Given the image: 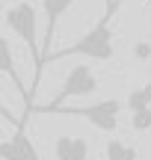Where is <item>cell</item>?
<instances>
[{"label":"cell","mask_w":151,"mask_h":160,"mask_svg":"<svg viewBox=\"0 0 151 160\" xmlns=\"http://www.w3.org/2000/svg\"><path fill=\"white\" fill-rule=\"evenodd\" d=\"M65 57H86V59H98V62H110L116 57V42H113V27H110V18H101L92 30H89L83 39L71 42L68 48H59V51H51L45 57L47 62H59Z\"/></svg>","instance_id":"6da1fadb"},{"label":"cell","mask_w":151,"mask_h":160,"mask_svg":"<svg viewBox=\"0 0 151 160\" xmlns=\"http://www.w3.org/2000/svg\"><path fill=\"white\" fill-rule=\"evenodd\" d=\"M3 21H6V27L27 45L30 57H33V92H36L39 89V80H41V71H45L41 68V45L36 42V6L27 3V0H21V3L9 6V9L3 12Z\"/></svg>","instance_id":"7a4b0ae2"},{"label":"cell","mask_w":151,"mask_h":160,"mask_svg":"<svg viewBox=\"0 0 151 160\" xmlns=\"http://www.w3.org/2000/svg\"><path fill=\"white\" fill-rule=\"evenodd\" d=\"M98 89V77H95V71L89 68L86 62H80V65H74V68L65 74L62 80V89L53 95V101L51 104H33V113H56L59 107H65V101L68 98H83V95H92V92Z\"/></svg>","instance_id":"3957f363"},{"label":"cell","mask_w":151,"mask_h":160,"mask_svg":"<svg viewBox=\"0 0 151 160\" xmlns=\"http://www.w3.org/2000/svg\"><path fill=\"white\" fill-rule=\"evenodd\" d=\"M56 113H59V116H80V119H86L92 128H98V131H104V133H113V131L119 128L122 101L107 98V101L89 104V107H59Z\"/></svg>","instance_id":"277c9868"},{"label":"cell","mask_w":151,"mask_h":160,"mask_svg":"<svg viewBox=\"0 0 151 160\" xmlns=\"http://www.w3.org/2000/svg\"><path fill=\"white\" fill-rule=\"evenodd\" d=\"M0 74L9 77V80H12V86H15V92L24 98V116H21V119L27 122L30 116H33V95H30V89L24 86L21 74H18L15 53H12V45H9V39H6V36H0Z\"/></svg>","instance_id":"5b68a950"},{"label":"cell","mask_w":151,"mask_h":160,"mask_svg":"<svg viewBox=\"0 0 151 160\" xmlns=\"http://www.w3.org/2000/svg\"><path fill=\"white\" fill-rule=\"evenodd\" d=\"M0 160H41L33 139L27 137V125H18L15 133L0 142Z\"/></svg>","instance_id":"8992f818"},{"label":"cell","mask_w":151,"mask_h":160,"mask_svg":"<svg viewBox=\"0 0 151 160\" xmlns=\"http://www.w3.org/2000/svg\"><path fill=\"white\" fill-rule=\"evenodd\" d=\"M71 6H74V0H41V9H45V18H47L45 39H41V68H45V57L51 53V45H53V36H56L59 18H62Z\"/></svg>","instance_id":"52a82bcc"},{"label":"cell","mask_w":151,"mask_h":160,"mask_svg":"<svg viewBox=\"0 0 151 160\" xmlns=\"http://www.w3.org/2000/svg\"><path fill=\"white\" fill-rule=\"evenodd\" d=\"M53 154L56 160H89V142L83 137H56Z\"/></svg>","instance_id":"ba28073f"},{"label":"cell","mask_w":151,"mask_h":160,"mask_svg":"<svg viewBox=\"0 0 151 160\" xmlns=\"http://www.w3.org/2000/svg\"><path fill=\"white\" fill-rule=\"evenodd\" d=\"M104 157L107 160H139V151H136V145H130V142L110 139V142L104 145Z\"/></svg>","instance_id":"9c48e42d"},{"label":"cell","mask_w":151,"mask_h":160,"mask_svg":"<svg viewBox=\"0 0 151 160\" xmlns=\"http://www.w3.org/2000/svg\"><path fill=\"white\" fill-rule=\"evenodd\" d=\"M128 107H130V113H139V110H151V104H148L145 92H142V89H136V92H130Z\"/></svg>","instance_id":"30bf717a"},{"label":"cell","mask_w":151,"mask_h":160,"mask_svg":"<svg viewBox=\"0 0 151 160\" xmlns=\"http://www.w3.org/2000/svg\"><path fill=\"white\" fill-rule=\"evenodd\" d=\"M130 128H134V131H148V128H151V110L130 113Z\"/></svg>","instance_id":"8fae6325"},{"label":"cell","mask_w":151,"mask_h":160,"mask_svg":"<svg viewBox=\"0 0 151 160\" xmlns=\"http://www.w3.org/2000/svg\"><path fill=\"white\" fill-rule=\"evenodd\" d=\"M134 53H136V59H139V62H145V59L151 57V45H148V42H139V45L134 48Z\"/></svg>","instance_id":"7c38bea8"},{"label":"cell","mask_w":151,"mask_h":160,"mask_svg":"<svg viewBox=\"0 0 151 160\" xmlns=\"http://www.w3.org/2000/svg\"><path fill=\"white\" fill-rule=\"evenodd\" d=\"M0 119H6V122H9L12 128H18V125H27V122H24V119H15V116H12L9 110L3 107V104H0Z\"/></svg>","instance_id":"4fadbf2b"},{"label":"cell","mask_w":151,"mask_h":160,"mask_svg":"<svg viewBox=\"0 0 151 160\" xmlns=\"http://www.w3.org/2000/svg\"><path fill=\"white\" fill-rule=\"evenodd\" d=\"M104 6H107V12H104V18H110V21H113V15H116V0H104Z\"/></svg>","instance_id":"5bb4252c"},{"label":"cell","mask_w":151,"mask_h":160,"mask_svg":"<svg viewBox=\"0 0 151 160\" xmlns=\"http://www.w3.org/2000/svg\"><path fill=\"white\" fill-rule=\"evenodd\" d=\"M142 92H145V98H148V104H151V80H148L145 86H142Z\"/></svg>","instance_id":"9a60e30c"},{"label":"cell","mask_w":151,"mask_h":160,"mask_svg":"<svg viewBox=\"0 0 151 160\" xmlns=\"http://www.w3.org/2000/svg\"><path fill=\"white\" fill-rule=\"evenodd\" d=\"M148 3H151V0H148Z\"/></svg>","instance_id":"2e32d148"}]
</instances>
